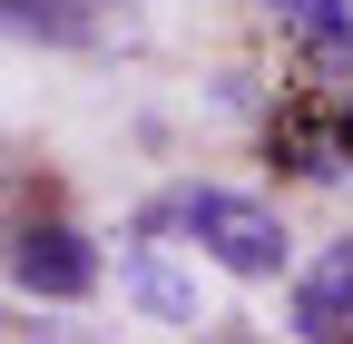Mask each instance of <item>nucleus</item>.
<instances>
[{"mask_svg":"<svg viewBox=\"0 0 353 344\" xmlns=\"http://www.w3.org/2000/svg\"><path fill=\"white\" fill-rule=\"evenodd\" d=\"M10 39H50V50H88L99 39V0H0Z\"/></svg>","mask_w":353,"mask_h":344,"instance_id":"nucleus-4","label":"nucleus"},{"mask_svg":"<svg viewBox=\"0 0 353 344\" xmlns=\"http://www.w3.org/2000/svg\"><path fill=\"white\" fill-rule=\"evenodd\" d=\"M0 334H10V315H0Z\"/></svg>","mask_w":353,"mask_h":344,"instance_id":"nucleus-7","label":"nucleus"},{"mask_svg":"<svg viewBox=\"0 0 353 344\" xmlns=\"http://www.w3.org/2000/svg\"><path fill=\"white\" fill-rule=\"evenodd\" d=\"M10 276H20V295L79 305V295L99 285V256H88V236H79L69 217H30V227L10 236Z\"/></svg>","mask_w":353,"mask_h":344,"instance_id":"nucleus-2","label":"nucleus"},{"mask_svg":"<svg viewBox=\"0 0 353 344\" xmlns=\"http://www.w3.org/2000/svg\"><path fill=\"white\" fill-rule=\"evenodd\" d=\"M343 325H353V236L294 285V334H343Z\"/></svg>","mask_w":353,"mask_h":344,"instance_id":"nucleus-3","label":"nucleus"},{"mask_svg":"<svg viewBox=\"0 0 353 344\" xmlns=\"http://www.w3.org/2000/svg\"><path fill=\"white\" fill-rule=\"evenodd\" d=\"M334 128H343V157H353V108H343V118H334Z\"/></svg>","mask_w":353,"mask_h":344,"instance_id":"nucleus-6","label":"nucleus"},{"mask_svg":"<svg viewBox=\"0 0 353 344\" xmlns=\"http://www.w3.org/2000/svg\"><path fill=\"white\" fill-rule=\"evenodd\" d=\"M148 227L196 236V256H216L226 276H285V217H275L265 197H236V187H176L167 207H148Z\"/></svg>","mask_w":353,"mask_h":344,"instance_id":"nucleus-1","label":"nucleus"},{"mask_svg":"<svg viewBox=\"0 0 353 344\" xmlns=\"http://www.w3.org/2000/svg\"><path fill=\"white\" fill-rule=\"evenodd\" d=\"M128 295H138V305H148V315H167V325H196V285H187V276H176V266H167V256H148V246H138V256H128Z\"/></svg>","mask_w":353,"mask_h":344,"instance_id":"nucleus-5","label":"nucleus"}]
</instances>
